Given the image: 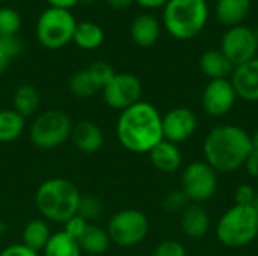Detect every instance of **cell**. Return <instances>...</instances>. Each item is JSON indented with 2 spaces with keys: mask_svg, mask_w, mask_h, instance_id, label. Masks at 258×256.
<instances>
[{
  "mask_svg": "<svg viewBox=\"0 0 258 256\" xmlns=\"http://www.w3.org/2000/svg\"><path fill=\"white\" fill-rule=\"evenodd\" d=\"M77 243L80 246V250L86 252L89 255H103L109 250V247L112 244L110 238L107 235V231L100 226L91 225V223Z\"/></svg>",
  "mask_w": 258,
  "mask_h": 256,
  "instance_id": "22",
  "label": "cell"
},
{
  "mask_svg": "<svg viewBox=\"0 0 258 256\" xmlns=\"http://www.w3.org/2000/svg\"><path fill=\"white\" fill-rule=\"evenodd\" d=\"M104 103L116 110H125L130 106L141 101L142 84L139 78L133 74L121 72L115 74L113 78L103 88Z\"/></svg>",
  "mask_w": 258,
  "mask_h": 256,
  "instance_id": "11",
  "label": "cell"
},
{
  "mask_svg": "<svg viewBox=\"0 0 258 256\" xmlns=\"http://www.w3.org/2000/svg\"><path fill=\"white\" fill-rule=\"evenodd\" d=\"M50 237H51L50 226L42 219L29 220L21 231V243L35 252L44 250Z\"/></svg>",
  "mask_w": 258,
  "mask_h": 256,
  "instance_id": "21",
  "label": "cell"
},
{
  "mask_svg": "<svg viewBox=\"0 0 258 256\" xmlns=\"http://www.w3.org/2000/svg\"><path fill=\"white\" fill-rule=\"evenodd\" d=\"M192 202L189 201V198L186 196V193L180 189V190H172L169 192L163 202H162V207L166 213H171V214H177V213H183Z\"/></svg>",
  "mask_w": 258,
  "mask_h": 256,
  "instance_id": "32",
  "label": "cell"
},
{
  "mask_svg": "<svg viewBox=\"0 0 258 256\" xmlns=\"http://www.w3.org/2000/svg\"><path fill=\"white\" fill-rule=\"evenodd\" d=\"M21 27L20 14L8 6H0V36H15Z\"/></svg>",
  "mask_w": 258,
  "mask_h": 256,
  "instance_id": "29",
  "label": "cell"
},
{
  "mask_svg": "<svg viewBox=\"0 0 258 256\" xmlns=\"http://www.w3.org/2000/svg\"><path fill=\"white\" fill-rule=\"evenodd\" d=\"M150 161L154 166V169H157L162 174H174L181 167L183 163V155L180 148L168 140H162L160 143H157L150 152Z\"/></svg>",
  "mask_w": 258,
  "mask_h": 256,
  "instance_id": "16",
  "label": "cell"
},
{
  "mask_svg": "<svg viewBox=\"0 0 258 256\" xmlns=\"http://www.w3.org/2000/svg\"><path fill=\"white\" fill-rule=\"evenodd\" d=\"M255 190L249 184H240L234 192L236 205H252L255 199Z\"/></svg>",
  "mask_w": 258,
  "mask_h": 256,
  "instance_id": "35",
  "label": "cell"
},
{
  "mask_svg": "<svg viewBox=\"0 0 258 256\" xmlns=\"http://www.w3.org/2000/svg\"><path fill=\"white\" fill-rule=\"evenodd\" d=\"M119 143L130 152L148 154L163 140L162 115L147 101H138L122 110L116 122Z\"/></svg>",
  "mask_w": 258,
  "mask_h": 256,
  "instance_id": "1",
  "label": "cell"
},
{
  "mask_svg": "<svg viewBox=\"0 0 258 256\" xmlns=\"http://www.w3.org/2000/svg\"><path fill=\"white\" fill-rule=\"evenodd\" d=\"M197 116L189 107H174L162 116L163 139L175 145L189 140L197 131Z\"/></svg>",
  "mask_w": 258,
  "mask_h": 256,
  "instance_id": "13",
  "label": "cell"
},
{
  "mask_svg": "<svg viewBox=\"0 0 258 256\" xmlns=\"http://www.w3.org/2000/svg\"><path fill=\"white\" fill-rule=\"evenodd\" d=\"M80 192L67 178L45 180L35 193V204L41 216L50 222L65 223L77 214Z\"/></svg>",
  "mask_w": 258,
  "mask_h": 256,
  "instance_id": "3",
  "label": "cell"
},
{
  "mask_svg": "<svg viewBox=\"0 0 258 256\" xmlns=\"http://www.w3.org/2000/svg\"><path fill=\"white\" fill-rule=\"evenodd\" d=\"M130 36L133 42L139 47H151L157 42L160 36V23L151 14L138 15L130 26Z\"/></svg>",
  "mask_w": 258,
  "mask_h": 256,
  "instance_id": "17",
  "label": "cell"
},
{
  "mask_svg": "<svg viewBox=\"0 0 258 256\" xmlns=\"http://www.w3.org/2000/svg\"><path fill=\"white\" fill-rule=\"evenodd\" d=\"M254 149L252 139L242 127L218 125L212 128L203 145L206 163L216 174H231L242 167Z\"/></svg>",
  "mask_w": 258,
  "mask_h": 256,
  "instance_id": "2",
  "label": "cell"
},
{
  "mask_svg": "<svg viewBox=\"0 0 258 256\" xmlns=\"http://www.w3.org/2000/svg\"><path fill=\"white\" fill-rule=\"evenodd\" d=\"M80 2H83V3H92L94 0H80Z\"/></svg>",
  "mask_w": 258,
  "mask_h": 256,
  "instance_id": "44",
  "label": "cell"
},
{
  "mask_svg": "<svg viewBox=\"0 0 258 256\" xmlns=\"http://www.w3.org/2000/svg\"><path fill=\"white\" fill-rule=\"evenodd\" d=\"M138 2L141 6L144 8H148V9H156V8H160V6H165L169 0H135Z\"/></svg>",
  "mask_w": 258,
  "mask_h": 256,
  "instance_id": "39",
  "label": "cell"
},
{
  "mask_svg": "<svg viewBox=\"0 0 258 256\" xmlns=\"http://www.w3.org/2000/svg\"><path fill=\"white\" fill-rule=\"evenodd\" d=\"M73 41L79 48L95 50L103 44L104 32L97 23H92V21L77 23L74 35H73Z\"/></svg>",
  "mask_w": 258,
  "mask_h": 256,
  "instance_id": "23",
  "label": "cell"
},
{
  "mask_svg": "<svg viewBox=\"0 0 258 256\" xmlns=\"http://www.w3.org/2000/svg\"><path fill=\"white\" fill-rule=\"evenodd\" d=\"M237 101L236 91L228 78L210 80L203 91L201 104L207 115L221 118L231 112Z\"/></svg>",
  "mask_w": 258,
  "mask_h": 256,
  "instance_id": "12",
  "label": "cell"
},
{
  "mask_svg": "<svg viewBox=\"0 0 258 256\" xmlns=\"http://www.w3.org/2000/svg\"><path fill=\"white\" fill-rule=\"evenodd\" d=\"M42 253L44 256H80L82 250L76 240H73L63 231H60L51 234Z\"/></svg>",
  "mask_w": 258,
  "mask_h": 256,
  "instance_id": "26",
  "label": "cell"
},
{
  "mask_svg": "<svg viewBox=\"0 0 258 256\" xmlns=\"http://www.w3.org/2000/svg\"><path fill=\"white\" fill-rule=\"evenodd\" d=\"M26 127V118L17 113L14 109L0 110V143H9L17 140Z\"/></svg>",
  "mask_w": 258,
  "mask_h": 256,
  "instance_id": "25",
  "label": "cell"
},
{
  "mask_svg": "<svg viewBox=\"0 0 258 256\" xmlns=\"http://www.w3.org/2000/svg\"><path fill=\"white\" fill-rule=\"evenodd\" d=\"M218 241L231 249H240L258 238V214L252 205H234L216 225Z\"/></svg>",
  "mask_w": 258,
  "mask_h": 256,
  "instance_id": "5",
  "label": "cell"
},
{
  "mask_svg": "<svg viewBox=\"0 0 258 256\" xmlns=\"http://www.w3.org/2000/svg\"><path fill=\"white\" fill-rule=\"evenodd\" d=\"M243 167L246 169V172H248L251 177L257 178L258 177V149H252V151H251V154L248 155V158H246V161H245Z\"/></svg>",
  "mask_w": 258,
  "mask_h": 256,
  "instance_id": "37",
  "label": "cell"
},
{
  "mask_svg": "<svg viewBox=\"0 0 258 256\" xmlns=\"http://www.w3.org/2000/svg\"><path fill=\"white\" fill-rule=\"evenodd\" d=\"M181 190L192 204L212 199L218 190V174L206 163H190L181 174Z\"/></svg>",
  "mask_w": 258,
  "mask_h": 256,
  "instance_id": "9",
  "label": "cell"
},
{
  "mask_svg": "<svg viewBox=\"0 0 258 256\" xmlns=\"http://www.w3.org/2000/svg\"><path fill=\"white\" fill-rule=\"evenodd\" d=\"M51 8H60V9H68L76 6L80 0H45Z\"/></svg>",
  "mask_w": 258,
  "mask_h": 256,
  "instance_id": "38",
  "label": "cell"
},
{
  "mask_svg": "<svg viewBox=\"0 0 258 256\" xmlns=\"http://www.w3.org/2000/svg\"><path fill=\"white\" fill-rule=\"evenodd\" d=\"M86 69H88L89 75L92 77V80L95 81V84L98 86L100 91H103V88H104V86L113 78V75L116 74V72L113 71V68H112L109 63L103 62V60L92 62Z\"/></svg>",
  "mask_w": 258,
  "mask_h": 256,
  "instance_id": "31",
  "label": "cell"
},
{
  "mask_svg": "<svg viewBox=\"0 0 258 256\" xmlns=\"http://www.w3.org/2000/svg\"><path fill=\"white\" fill-rule=\"evenodd\" d=\"M0 2H2V0H0Z\"/></svg>",
  "mask_w": 258,
  "mask_h": 256,
  "instance_id": "45",
  "label": "cell"
},
{
  "mask_svg": "<svg viewBox=\"0 0 258 256\" xmlns=\"http://www.w3.org/2000/svg\"><path fill=\"white\" fill-rule=\"evenodd\" d=\"M230 81L237 98L245 101H258V57L236 66Z\"/></svg>",
  "mask_w": 258,
  "mask_h": 256,
  "instance_id": "14",
  "label": "cell"
},
{
  "mask_svg": "<svg viewBox=\"0 0 258 256\" xmlns=\"http://www.w3.org/2000/svg\"><path fill=\"white\" fill-rule=\"evenodd\" d=\"M76 18L68 9L47 8L36 23V36L42 47L57 50L73 41L76 30Z\"/></svg>",
  "mask_w": 258,
  "mask_h": 256,
  "instance_id": "7",
  "label": "cell"
},
{
  "mask_svg": "<svg viewBox=\"0 0 258 256\" xmlns=\"http://www.w3.org/2000/svg\"><path fill=\"white\" fill-rule=\"evenodd\" d=\"M219 50L228 57L234 68L255 59L258 44L254 30L242 24L230 27L221 39Z\"/></svg>",
  "mask_w": 258,
  "mask_h": 256,
  "instance_id": "10",
  "label": "cell"
},
{
  "mask_svg": "<svg viewBox=\"0 0 258 256\" xmlns=\"http://www.w3.org/2000/svg\"><path fill=\"white\" fill-rule=\"evenodd\" d=\"M254 35H255V39H257V44H258V27L254 30Z\"/></svg>",
  "mask_w": 258,
  "mask_h": 256,
  "instance_id": "43",
  "label": "cell"
},
{
  "mask_svg": "<svg viewBox=\"0 0 258 256\" xmlns=\"http://www.w3.org/2000/svg\"><path fill=\"white\" fill-rule=\"evenodd\" d=\"M200 69L210 80H224L231 77L234 65L221 50H207L200 57Z\"/></svg>",
  "mask_w": 258,
  "mask_h": 256,
  "instance_id": "18",
  "label": "cell"
},
{
  "mask_svg": "<svg viewBox=\"0 0 258 256\" xmlns=\"http://www.w3.org/2000/svg\"><path fill=\"white\" fill-rule=\"evenodd\" d=\"M251 139H252V146H254V149H258V130L254 133V136H251Z\"/></svg>",
  "mask_w": 258,
  "mask_h": 256,
  "instance_id": "41",
  "label": "cell"
},
{
  "mask_svg": "<svg viewBox=\"0 0 258 256\" xmlns=\"http://www.w3.org/2000/svg\"><path fill=\"white\" fill-rule=\"evenodd\" d=\"M148 229L150 223L142 211L125 208L110 217L106 231L110 243L119 247H133L147 238Z\"/></svg>",
  "mask_w": 258,
  "mask_h": 256,
  "instance_id": "8",
  "label": "cell"
},
{
  "mask_svg": "<svg viewBox=\"0 0 258 256\" xmlns=\"http://www.w3.org/2000/svg\"><path fill=\"white\" fill-rule=\"evenodd\" d=\"M88 226H89V222H86L83 217L76 214L63 223V232L68 237H71L73 240L79 241L82 238V235L85 234V231L88 229Z\"/></svg>",
  "mask_w": 258,
  "mask_h": 256,
  "instance_id": "33",
  "label": "cell"
},
{
  "mask_svg": "<svg viewBox=\"0 0 258 256\" xmlns=\"http://www.w3.org/2000/svg\"><path fill=\"white\" fill-rule=\"evenodd\" d=\"M154 256H186V249L175 240H166L156 247Z\"/></svg>",
  "mask_w": 258,
  "mask_h": 256,
  "instance_id": "34",
  "label": "cell"
},
{
  "mask_svg": "<svg viewBox=\"0 0 258 256\" xmlns=\"http://www.w3.org/2000/svg\"><path fill=\"white\" fill-rule=\"evenodd\" d=\"M23 51V44L20 38L15 36H0V74L5 72L11 62L15 60Z\"/></svg>",
  "mask_w": 258,
  "mask_h": 256,
  "instance_id": "28",
  "label": "cell"
},
{
  "mask_svg": "<svg viewBox=\"0 0 258 256\" xmlns=\"http://www.w3.org/2000/svg\"><path fill=\"white\" fill-rule=\"evenodd\" d=\"M71 118L57 109H50L39 113L29 130V139L38 149H56L71 137L73 131Z\"/></svg>",
  "mask_w": 258,
  "mask_h": 256,
  "instance_id": "6",
  "label": "cell"
},
{
  "mask_svg": "<svg viewBox=\"0 0 258 256\" xmlns=\"http://www.w3.org/2000/svg\"><path fill=\"white\" fill-rule=\"evenodd\" d=\"M103 213V204L97 196L92 195H85L80 196L79 207H77V214L83 217L86 222H92L97 217H100Z\"/></svg>",
  "mask_w": 258,
  "mask_h": 256,
  "instance_id": "30",
  "label": "cell"
},
{
  "mask_svg": "<svg viewBox=\"0 0 258 256\" xmlns=\"http://www.w3.org/2000/svg\"><path fill=\"white\" fill-rule=\"evenodd\" d=\"M39 107V92L32 84H20L12 95V109L23 118L32 116Z\"/></svg>",
  "mask_w": 258,
  "mask_h": 256,
  "instance_id": "24",
  "label": "cell"
},
{
  "mask_svg": "<svg viewBox=\"0 0 258 256\" xmlns=\"http://www.w3.org/2000/svg\"><path fill=\"white\" fill-rule=\"evenodd\" d=\"M73 145L83 154H94L103 148L104 134L103 130L92 121H79L73 125L71 131Z\"/></svg>",
  "mask_w": 258,
  "mask_h": 256,
  "instance_id": "15",
  "label": "cell"
},
{
  "mask_svg": "<svg viewBox=\"0 0 258 256\" xmlns=\"http://www.w3.org/2000/svg\"><path fill=\"white\" fill-rule=\"evenodd\" d=\"M181 229L189 238H203L210 229L209 213L200 204H190L181 213Z\"/></svg>",
  "mask_w": 258,
  "mask_h": 256,
  "instance_id": "19",
  "label": "cell"
},
{
  "mask_svg": "<svg viewBox=\"0 0 258 256\" xmlns=\"http://www.w3.org/2000/svg\"><path fill=\"white\" fill-rule=\"evenodd\" d=\"M209 20L206 0H169L163 6V26L166 32L181 41L201 33Z\"/></svg>",
  "mask_w": 258,
  "mask_h": 256,
  "instance_id": "4",
  "label": "cell"
},
{
  "mask_svg": "<svg viewBox=\"0 0 258 256\" xmlns=\"http://www.w3.org/2000/svg\"><path fill=\"white\" fill-rule=\"evenodd\" d=\"M107 5L113 9H125L128 8L135 0H106Z\"/></svg>",
  "mask_w": 258,
  "mask_h": 256,
  "instance_id": "40",
  "label": "cell"
},
{
  "mask_svg": "<svg viewBox=\"0 0 258 256\" xmlns=\"http://www.w3.org/2000/svg\"><path fill=\"white\" fill-rule=\"evenodd\" d=\"M251 11V0H218L215 6L216 20L228 27L239 26Z\"/></svg>",
  "mask_w": 258,
  "mask_h": 256,
  "instance_id": "20",
  "label": "cell"
},
{
  "mask_svg": "<svg viewBox=\"0 0 258 256\" xmlns=\"http://www.w3.org/2000/svg\"><path fill=\"white\" fill-rule=\"evenodd\" d=\"M252 207H254V210L257 211V214H258V192L255 193V199H254V204H252Z\"/></svg>",
  "mask_w": 258,
  "mask_h": 256,
  "instance_id": "42",
  "label": "cell"
},
{
  "mask_svg": "<svg viewBox=\"0 0 258 256\" xmlns=\"http://www.w3.org/2000/svg\"><path fill=\"white\" fill-rule=\"evenodd\" d=\"M0 256H39L38 252L29 249L27 246H24L23 243H18V244H12V246H8L6 249H3L0 252Z\"/></svg>",
  "mask_w": 258,
  "mask_h": 256,
  "instance_id": "36",
  "label": "cell"
},
{
  "mask_svg": "<svg viewBox=\"0 0 258 256\" xmlns=\"http://www.w3.org/2000/svg\"><path fill=\"white\" fill-rule=\"evenodd\" d=\"M68 89L77 98H89L100 91L92 77L89 75L88 69H82L73 74L68 81Z\"/></svg>",
  "mask_w": 258,
  "mask_h": 256,
  "instance_id": "27",
  "label": "cell"
}]
</instances>
